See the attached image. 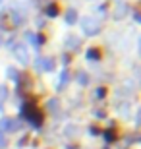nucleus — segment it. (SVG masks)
<instances>
[{
  "label": "nucleus",
  "instance_id": "f257e3e1",
  "mask_svg": "<svg viewBox=\"0 0 141 149\" xmlns=\"http://www.w3.org/2000/svg\"><path fill=\"white\" fill-rule=\"evenodd\" d=\"M81 29L85 35H97L99 31V25L93 17H81Z\"/></svg>",
  "mask_w": 141,
  "mask_h": 149
},
{
  "label": "nucleus",
  "instance_id": "f03ea898",
  "mask_svg": "<svg viewBox=\"0 0 141 149\" xmlns=\"http://www.w3.org/2000/svg\"><path fill=\"white\" fill-rule=\"evenodd\" d=\"M14 130H17V122H16V120H10L8 116H4V118L0 120V134H4V132H14Z\"/></svg>",
  "mask_w": 141,
  "mask_h": 149
},
{
  "label": "nucleus",
  "instance_id": "7ed1b4c3",
  "mask_svg": "<svg viewBox=\"0 0 141 149\" xmlns=\"http://www.w3.org/2000/svg\"><path fill=\"white\" fill-rule=\"evenodd\" d=\"M16 56L22 60V64H27L29 58H27V50H25V47H23V45H19V47L16 49Z\"/></svg>",
  "mask_w": 141,
  "mask_h": 149
},
{
  "label": "nucleus",
  "instance_id": "20e7f679",
  "mask_svg": "<svg viewBox=\"0 0 141 149\" xmlns=\"http://www.w3.org/2000/svg\"><path fill=\"white\" fill-rule=\"evenodd\" d=\"M54 68V60L50 58H41V72H50Z\"/></svg>",
  "mask_w": 141,
  "mask_h": 149
},
{
  "label": "nucleus",
  "instance_id": "39448f33",
  "mask_svg": "<svg viewBox=\"0 0 141 149\" xmlns=\"http://www.w3.org/2000/svg\"><path fill=\"white\" fill-rule=\"evenodd\" d=\"M76 22H77V12L74 10V8H70V10L66 12V23H68V25H74Z\"/></svg>",
  "mask_w": 141,
  "mask_h": 149
},
{
  "label": "nucleus",
  "instance_id": "423d86ee",
  "mask_svg": "<svg viewBox=\"0 0 141 149\" xmlns=\"http://www.w3.org/2000/svg\"><path fill=\"white\" fill-rule=\"evenodd\" d=\"M87 58H89V60H99V58H101V50L99 49H89L87 50Z\"/></svg>",
  "mask_w": 141,
  "mask_h": 149
},
{
  "label": "nucleus",
  "instance_id": "0eeeda50",
  "mask_svg": "<svg viewBox=\"0 0 141 149\" xmlns=\"http://www.w3.org/2000/svg\"><path fill=\"white\" fill-rule=\"evenodd\" d=\"M47 16H49V17H56V16H58V10H56V6H54V4L47 8Z\"/></svg>",
  "mask_w": 141,
  "mask_h": 149
},
{
  "label": "nucleus",
  "instance_id": "6e6552de",
  "mask_svg": "<svg viewBox=\"0 0 141 149\" xmlns=\"http://www.w3.org/2000/svg\"><path fill=\"white\" fill-rule=\"evenodd\" d=\"M64 83H68V70H64V72H62V77H60V85H58V89L64 87Z\"/></svg>",
  "mask_w": 141,
  "mask_h": 149
},
{
  "label": "nucleus",
  "instance_id": "1a4fd4ad",
  "mask_svg": "<svg viewBox=\"0 0 141 149\" xmlns=\"http://www.w3.org/2000/svg\"><path fill=\"white\" fill-rule=\"evenodd\" d=\"M66 45H68V47H72V49H74V47H77V45H79V41H77L76 37H68V41H66Z\"/></svg>",
  "mask_w": 141,
  "mask_h": 149
},
{
  "label": "nucleus",
  "instance_id": "9d476101",
  "mask_svg": "<svg viewBox=\"0 0 141 149\" xmlns=\"http://www.w3.org/2000/svg\"><path fill=\"white\" fill-rule=\"evenodd\" d=\"M77 79H79V83H83V85H87V81H89V77H87V74H83V72H79Z\"/></svg>",
  "mask_w": 141,
  "mask_h": 149
},
{
  "label": "nucleus",
  "instance_id": "9b49d317",
  "mask_svg": "<svg viewBox=\"0 0 141 149\" xmlns=\"http://www.w3.org/2000/svg\"><path fill=\"white\" fill-rule=\"evenodd\" d=\"M104 138H106V141H112V139H116V134H114L112 130H106V134H104Z\"/></svg>",
  "mask_w": 141,
  "mask_h": 149
},
{
  "label": "nucleus",
  "instance_id": "f8f14e48",
  "mask_svg": "<svg viewBox=\"0 0 141 149\" xmlns=\"http://www.w3.org/2000/svg\"><path fill=\"white\" fill-rule=\"evenodd\" d=\"M6 95H8V91H6V87H0V105H2V101L6 99Z\"/></svg>",
  "mask_w": 141,
  "mask_h": 149
},
{
  "label": "nucleus",
  "instance_id": "ddd939ff",
  "mask_svg": "<svg viewBox=\"0 0 141 149\" xmlns=\"http://www.w3.org/2000/svg\"><path fill=\"white\" fill-rule=\"evenodd\" d=\"M49 109H58V103H56V99H50V101H49Z\"/></svg>",
  "mask_w": 141,
  "mask_h": 149
},
{
  "label": "nucleus",
  "instance_id": "4468645a",
  "mask_svg": "<svg viewBox=\"0 0 141 149\" xmlns=\"http://www.w3.org/2000/svg\"><path fill=\"white\" fill-rule=\"evenodd\" d=\"M6 147V138H4V134H0V149Z\"/></svg>",
  "mask_w": 141,
  "mask_h": 149
},
{
  "label": "nucleus",
  "instance_id": "2eb2a0df",
  "mask_svg": "<svg viewBox=\"0 0 141 149\" xmlns=\"http://www.w3.org/2000/svg\"><path fill=\"white\" fill-rule=\"evenodd\" d=\"M97 95H99V97H104V89L101 87V89H99V91H97Z\"/></svg>",
  "mask_w": 141,
  "mask_h": 149
},
{
  "label": "nucleus",
  "instance_id": "dca6fc26",
  "mask_svg": "<svg viewBox=\"0 0 141 149\" xmlns=\"http://www.w3.org/2000/svg\"><path fill=\"white\" fill-rule=\"evenodd\" d=\"M0 2H2V0H0Z\"/></svg>",
  "mask_w": 141,
  "mask_h": 149
}]
</instances>
